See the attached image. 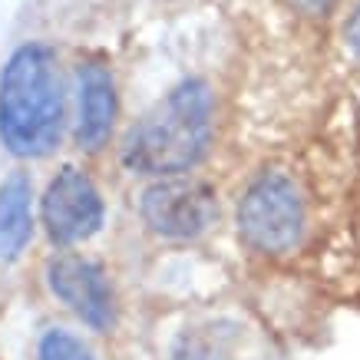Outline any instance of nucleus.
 Segmentation results:
<instances>
[{"label": "nucleus", "mask_w": 360, "mask_h": 360, "mask_svg": "<svg viewBox=\"0 0 360 360\" xmlns=\"http://www.w3.org/2000/svg\"><path fill=\"white\" fill-rule=\"evenodd\" d=\"M33 186L23 172H13L0 186V262H17L33 235Z\"/></svg>", "instance_id": "obj_8"}, {"label": "nucleus", "mask_w": 360, "mask_h": 360, "mask_svg": "<svg viewBox=\"0 0 360 360\" xmlns=\"http://www.w3.org/2000/svg\"><path fill=\"white\" fill-rule=\"evenodd\" d=\"M212 89L186 79L159 99L122 139V165L139 175H179L205 159L212 146Z\"/></svg>", "instance_id": "obj_2"}, {"label": "nucleus", "mask_w": 360, "mask_h": 360, "mask_svg": "<svg viewBox=\"0 0 360 360\" xmlns=\"http://www.w3.org/2000/svg\"><path fill=\"white\" fill-rule=\"evenodd\" d=\"M46 284L73 314L93 330H110L116 321V301L106 271L83 255H56L46 264Z\"/></svg>", "instance_id": "obj_6"}, {"label": "nucleus", "mask_w": 360, "mask_h": 360, "mask_svg": "<svg viewBox=\"0 0 360 360\" xmlns=\"http://www.w3.org/2000/svg\"><path fill=\"white\" fill-rule=\"evenodd\" d=\"M172 360H229V357H225L212 340L198 338V334H186V338L175 344Z\"/></svg>", "instance_id": "obj_10"}, {"label": "nucleus", "mask_w": 360, "mask_h": 360, "mask_svg": "<svg viewBox=\"0 0 360 360\" xmlns=\"http://www.w3.org/2000/svg\"><path fill=\"white\" fill-rule=\"evenodd\" d=\"M288 7H295V11L304 13V17H328L330 7H334V0H288Z\"/></svg>", "instance_id": "obj_11"}, {"label": "nucleus", "mask_w": 360, "mask_h": 360, "mask_svg": "<svg viewBox=\"0 0 360 360\" xmlns=\"http://www.w3.org/2000/svg\"><path fill=\"white\" fill-rule=\"evenodd\" d=\"M142 221L155 231L159 238H198L202 231L219 215V202L208 182L186 179V175H169L149 186L139 198Z\"/></svg>", "instance_id": "obj_4"}, {"label": "nucleus", "mask_w": 360, "mask_h": 360, "mask_svg": "<svg viewBox=\"0 0 360 360\" xmlns=\"http://www.w3.org/2000/svg\"><path fill=\"white\" fill-rule=\"evenodd\" d=\"M344 37H347L350 53L357 56V63H360V4H357V11L350 13V23H347V30H344Z\"/></svg>", "instance_id": "obj_12"}, {"label": "nucleus", "mask_w": 360, "mask_h": 360, "mask_svg": "<svg viewBox=\"0 0 360 360\" xmlns=\"http://www.w3.org/2000/svg\"><path fill=\"white\" fill-rule=\"evenodd\" d=\"M238 231L255 251L284 255L304 235V202L281 172H262L238 202Z\"/></svg>", "instance_id": "obj_3"}, {"label": "nucleus", "mask_w": 360, "mask_h": 360, "mask_svg": "<svg viewBox=\"0 0 360 360\" xmlns=\"http://www.w3.org/2000/svg\"><path fill=\"white\" fill-rule=\"evenodd\" d=\"M44 225L56 245H79L103 225V195L83 169L66 165L44 195Z\"/></svg>", "instance_id": "obj_5"}, {"label": "nucleus", "mask_w": 360, "mask_h": 360, "mask_svg": "<svg viewBox=\"0 0 360 360\" xmlns=\"http://www.w3.org/2000/svg\"><path fill=\"white\" fill-rule=\"evenodd\" d=\"M66 126V93L60 60L50 46L13 50L0 73V139L20 159H44L60 146Z\"/></svg>", "instance_id": "obj_1"}, {"label": "nucleus", "mask_w": 360, "mask_h": 360, "mask_svg": "<svg viewBox=\"0 0 360 360\" xmlns=\"http://www.w3.org/2000/svg\"><path fill=\"white\" fill-rule=\"evenodd\" d=\"M40 360H96L93 350L63 328L46 330L44 340H40Z\"/></svg>", "instance_id": "obj_9"}, {"label": "nucleus", "mask_w": 360, "mask_h": 360, "mask_svg": "<svg viewBox=\"0 0 360 360\" xmlns=\"http://www.w3.org/2000/svg\"><path fill=\"white\" fill-rule=\"evenodd\" d=\"M79 116H77V142L86 153H99L116 122V83L112 73L96 60L79 63L77 70Z\"/></svg>", "instance_id": "obj_7"}]
</instances>
